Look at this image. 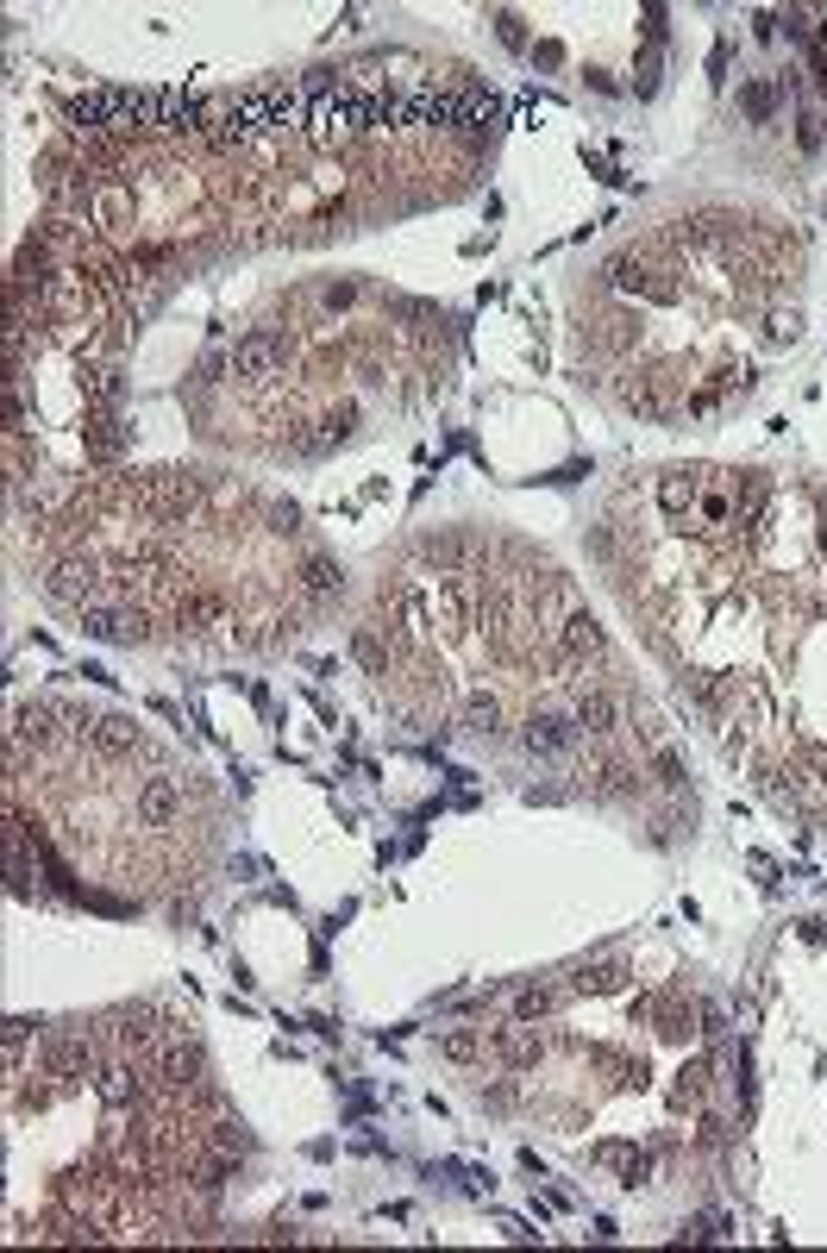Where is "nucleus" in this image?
Here are the masks:
<instances>
[{
	"instance_id": "7",
	"label": "nucleus",
	"mask_w": 827,
	"mask_h": 1253,
	"mask_svg": "<svg viewBox=\"0 0 827 1253\" xmlns=\"http://www.w3.org/2000/svg\"><path fill=\"white\" fill-rule=\"evenodd\" d=\"M88 740L107 752V759H126V752H138V727L126 715H107V721H88Z\"/></svg>"
},
{
	"instance_id": "19",
	"label": "nucleus",
	"mask_w": 827,
	"mask_h": 1253,
	"mask_svg": "<svg viewBox=\"0 0 827 1253\" xmlns=\"http://www.w3.org/2000/svg\"><path fill=\"white\" fill-rule=\"evenodd\" d=\"M765 326H771V339H784V345H790V339L802 333V314H796V307H777V314H771Z\"/></svg>"
},
{
	"instance_id": "20",
	"label": "nucleus",
	"mask_w": 827,
	"mask_h": 1253,
	"mask_svg": "<svg viewBox=\"0 0 827 1253\" xmlns=\"http://www.w3.org/2000/svg\"><path fill=\"white\" fill-rule=\"evenodd\" d=\"M652 771H658V784H683V759L665 746V752H652Z\"/></svg>"
},
{
	"instance_id": "18",
	"label": "nucleus",
	"mask_w": 827,
	"mask_h": 1253,
	"mask_svg": "<svg viewBox=\"0 0 827 1253\" xmlns=\"http://www.w3.org/2000/svg\"><path fill=\"white\" fill-rule=\"evenodd\" d=\"M358 658H364V665H370L376 677H383V671H389V646H383V640H376V633H370V627L358 633Z\"/></svg>"
},
{
	"instance_id": "3",
	"label": "nucleus",
	"mask_w": 827,
	"mask_h": 1253,
	"mask_svg": "<svg viewBox=\"0 0 827 1253\" xmlns=\"http://www.w3.org/2000/svg\"><path fill=\"white\" fill-rule=\"evenodd\" d=\"M176 815H182V784L176 777H145V784H138V821L176 827Z\"/></svg>"
},
{
	"instance_id": "4",
	"label": "nucleus",
	"mask_w": 827,
	"mask_h": 1253,
	"mask_svg": "<svg viewBox=\"0 0 827 1253\" xmlns=\"http://www.w3.org/2000/svg\"><path fill=\"white\" fill-rule=\"evenodd\" d=\"M76 614H82V633H88V640H132V633H138V614L101 608V602H88V608H76Z\"/></svg>"
},
{
	"instance_id": "13",
	"label": "nucleus",
	"mask_w": 827,
	"mask_h": 1253,
	"mask_svg": "<svg viewBox=\"0 0 827 1253\" xmlns=\"http://www.w3.org/2000/svg\"><path fill=\"white\" fill-rule=\"evenodd\" d=\"M552 1009H558V990L552 984H533V990L514 997V1015H521V1022H539V1015H552Z\"/></svg>"
},
{
	"instance_id": "10",
	"label": "nucleus",
	"mask_w": 827,
	"mask_h": 1253,
	"mask_svg": "<svg viewBox=\"0 0 827 1253\" xmlns=\"http://www.w3.org/2000/svg\"><path fill=\"white\" fill-rule=\"evenodd\" d=\"M702 477L708 470H665V483H658V502H665V514H683L702 495Z\"/></svg>"
},
{
	"instance_id": "21",
	"label": "nucleus",
	"mask_w": 827,
	"mask_h": 1253,
	"mask_svg": "<svg viewBox=\"0 0 827 1253\" xmlns=\"http://www.w3.org/2000/svg\"><path fill=\"white\" fill-rule=\"evenodd\" d=\"M502 38L508 44H527V32H521V19H514V13H502Z\"/></svg>"
},
{
	"instance_id": "14",
	"label": "nucleus",
	"mask_w": 827,
	"mask_h": 1253,
	"mask_svg": "<svg viewBox=\"0 0 827 1253\" xmlns=\"http://www.w3.org/2000/svg\"><path fill=\"white\" fill-rule=\"evenodd\" d=\"M439 1053H445V1059H458V1066H470V1059L483 1053V1034H470V1028H452V1034H439Z\"/></svg>"
},
{
	"instance_id": "22",
	"label": "nucleus",
	"mask_w": 827,
	"mask_h": 1253,
	"mask_svg": "<svg viewBox=\"0 0 827 1253\" xmlns=\"http://www.w3.org/2000/svg\"><path fill=\"white\" fill-rule=\"evenodd\" d=\"M821 546H827V527H821Z\"/></svg>"
},
{
	"instance_id": "17",
	"label": "nucleus",
	"mask_w": 827,
	"mask_h": 1253,
	"mask_svg": "<svg viewBox=\"0 0 827 1253\" xmlns=\"http://www.w3.org/2000/svg\"><path fill=\"white\" fill-rule=\"evenodd\" d=\"M307 589H314V596H326V589H339V564L333 558H307Z\"/></svg>"
},
{
	"instance_id": "2",
	"label": "nucleus",
	"mask_w": 827,
	"mask_h": 1253,
	"mask_svg": "<svg viewBox=\"0 0 827 1253\" xmlns=\"http://www.w3.org/2000/svg\"><path fill=\"white\" fill-rule=\"evenodd\" d=\"M571 746H577V721H564V715H533L521 727V752L527 759H564Z\"/></svg>"
},
{
	"instance_id": "11",
	"label": "nucleus",
	"mask_w": 827,
	"mask_h": 1253,
	"mask_svg": "<svg viewBox=\"0 0 827 1253\" xmlns=\"http://www.w3.org/2000/svg\"><path fill=\"white\" fill-rule=\"evenodd\" d=\"M51 721H57V708H51V702H26V708H19V734H13V746H26V740H32V746H44V740L57 734Z\"/></svg>"
},
{
	"instance_id": "15",
	"label": "nucleus",
	"mask_w": 827,
	"mask_h": 1253,
	"mask_svg": "<svg viewBox=\"0 0 827 1253\" xmlns=\"http://www.w3.org/2000/svg\"><path fill=\"white\" fill-rule=\"evenodd\" d=\"M464 734H502V708H495L489 696L470 702V708H464Z\"/></svg>"
},
{
	"instance_id": "5",
	"label": "nucleus",
	"mask_w": 827,
	"mask_h": 1253,
	"mask_svg": "<svg viewBox=\"0 0 827 1253\" xmlns=\"http://www.w3.org/2000/svg\"><path fill=\"white\" fill-rule=\"evenodd\" d=\"M63 113H69V126H113V88H82V94H69L63 101Z\"/></svg>"
},
{
	"instance_id": "8",
	"label": "nucleus",
	"mask_w": 827,
	"mask_h": 1253,
	"mask_svg": "<svg viewBox=\"0 0 827 1253\" xmlns=\"http://www.w3.org/2000/svg\"><path fill=\"white\" fill-rule=\"evenodd\" d=\"M577 727H589V734H614V727H621V702H614L608 690L577 696Z\"/></svg>"
},
{
	"instance_id": "9",
	"label": "nucleus",
	"mask_w": 827,
	"mask_h": 1253,
	"mask_svg": "<svg viewBox=\"0 0 827 1253\" xmlns=\"http://www.w3.org/2000/svg\"><path fill=\"white\" fill-rule=\"evenodd\" d=\"M777 107H784V88H777V82H765V76H752V82L740 88V113H746V120H752V126H765V120H771V113H777Z\"/></svg>"
},
{
	"instance_id": "16",
	"label": "nucleus",
	"mask_w": 827,
	"mask_h": 1253,
	"mask_svg": "<svg viewBox=\"0 0 827 1253\" xmlns=\"http://www.w3.org/2000/svg\"><path fill=\"white\" fill-rule=\"evenodd\" d=\"M126 207H132L126 188H101V195H94V226H113V220L126 214Z\"/></svg>"
},
{
	"instance_id": "1",
	"label": "nucleus",
	"mask_w": 827,
	"mask_h": 1253,
	"mask_svg": "<svg viewBox=\"0 0 827 1253\" xmlns=\"http://www.w3.org/2000/svg\"><path fill=\"white\" fill-rule=\"evenodd\" d=\"M282 358H289V339L276 333V326H251V333L232 345V376H245V383H257V376H270Z\"/></svg>"
},
{
	"instance_id": "6",
	"label": "nucleus",
	"mask_w": 827,
	"mask_h": 1253,
	"mask_svg": "<svg viewBox=\"0 0 827 1253\" xmlns=\"http://www.w3.org/2000/svg\"><path fill=\"white\" fill-rule=\"evenodd\" d=\"M558 652H564V658H602V627L589 621V614H564Z\"/></svg>"
},
{
	"instance_id": "12",
	"label": "nucleus",
	"mask_w": 827,
	"mask_h": 1253,
	"mask_svg": "<svg viewBox=\"0 0 827 1253\" xmlns=\"http://www.w3.org/2000/svg\"><path fill=\"white\" fill-rule=\"evenodd\" d=\"M495 1053H502L508 1066H533V1059L546 1053V1040L539 1034H495Z\"/></svg>"
}]
</instances>
